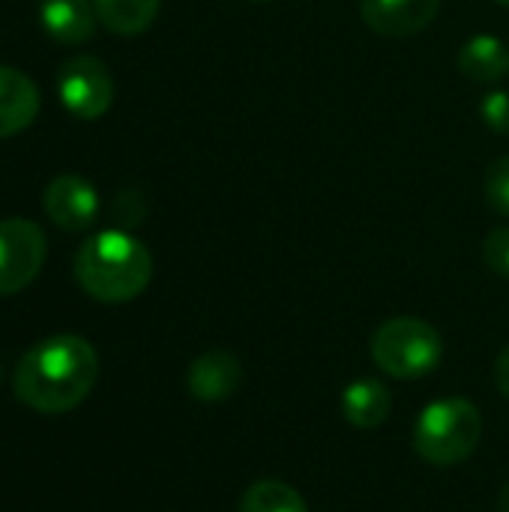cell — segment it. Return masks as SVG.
Returning <instances> with one entry per match:
<instances>
[{"label": "cell", "mask_w": 509, "mask_h": 512, "mask_svg": "<svg viewBox=\"0 0 509 512\" xmlns=\"http://www.w3.org/2000/svg\"><path fill=\"white\" fill-rule=\"evenodd\" d=\"M240 384H243V363L231 351H222V348H213L195 357L186 375L189 396L204 405L231 399L240 390Z\"/></svg>", "instance_id": "9c48e42d"}, {"label": "cell", "mask_w": 509, "mask_h": 512, "mask_svg": "<svg viewBox=\"0 0 509 512\" xmlns=\"http://www.w3.org/2000/svg\"><path fill=\"white\" fill-rule=\"evenodd\" d=\"M39 21L51 39L66 45H81L96 30V9L93 0H42Z\"/></svg>", "instance_id": "8fae6325"}, {"label": "cell", "mask_w": 509, "mask_h": 512, "mask_svg": "<svg viewBox=\"0 0 509 512\" xmlns=\"http://www.w3.org/2000/svg\"><path fill=\"white\" fill-rule=\"evenodd\" d=\"M45 234L30 219H0V294L24 291L45 264Z\"/></svg>", "instance_id": "8992f818"}, {"label": "cell", "mask_w": 509, "mask_h": 512, "mask_svg": "<svg viewBox=\"0 0 509 512\" xmlns=\"http://www.w3.org/2000/svg\"><path fill=\"white\" fill-rule=\"evenodd\" d=\"M480 117L492 132H509V93L507 90H492L480 102Z\"/></svg>", "instance_id": "ac0fdd59"}, {"label": "cell", "mask_w": 509, "mask_h": 512, "mask_svg": "<svg viewBox=\"0 0 509 512\" xmlns=\"http://www.w3.org/2000/svg\"><path fill=\"white\" fill-rule=\"evenodd\" d=\"M240 512H309V507L294 486L282 480H258L243 492Z\"/></svg>", "instance_id": "9a60e30c"}, {"label": "cell", "mask_w": 509, "mask_h": 512, "mask_svg": "<svg viewBox=\"0 0 509 512\" xmlns=\"http://www.w3.org/2000/svg\"><path fill=\"white\" fill-rule=\"evenodd\" d=\"M39 114V90L36 84L12 69L0 66V138H12L24 132Z\"/></svg>", "instance_id": "30bf717a"}, {"label": "cell", "mask_w": 509, "mask_h": 512, "mask_svg": "<svg viewBox=\"0 0 509 512\" xmlns=\"http://www.w3.org/2000/svg\"><path fill=\"white\" fill-rule=\"evenodd\" d=\"M495 3H501V6H509V0H495Z\"/></svg>", "instance_id": "7402d4cb"}, {"label": "cell", "mask_w": 509, "mask_h": 512, "mask_svg": "<svg viewBox=\"0 0 509 512\" xmlns=\"http://www.w3.org/2000/svg\"><path fill=\"white\" fill-rule=\"evenodd\" d=\"M495 384H498L501 396H507L509 399V345L501 351V357H498V363H495Z\"/></svg>", "instance_id": "ffe728a7"}, {"label": "cell", "mask_w": 509, "mask_h": 512, "mask_svg": "<svg viewBox=\"0 0 509 512\" xmlns=\"http://www.w3.org/2000/svg\"><path fill=\"white\" fill-rule=\"evenodd\" d=\"M459 72L477 84H498L509 72V45L501 36L477 33L459 51Z\"/></svg>", "instance_id": "4fadbf2b"}, {"label": "cell", "mask_w": 509, "mask_h": 512, "mask_svg": "<svg viewBox=\"0 0 509 512\" xmlns=\"http://www.w3.org/2000/svg\"><path fill=\"white\" fill-rule=\"evenodd\" d=\"M393 411V396L378 378H357L342 393V417L354 429H378Z\"/></svg>", "instance_id": "7c38bea8"}, {"label": "cell", "mask_w": 509, "mask_h": 512, "mask_svg": "<svg viewBox=\"0 0 509 512\" xmlns=\"http://www.w3.org/2000/svg\"><path fill=\"white\" fill-rule=\"evenodd\" d=\"M369 351L375 366L390 378L417 381L438 369L444 357V339L429 321L399 315L375 330Z\"/></svg>", "instance_id": "277c9868"}, {"label": "cell", "mask_w": 509, "mask_h": 512, "mask_svg": "<svg viewBox=\"0 0 509 512\" xmlns=\"http://www.w3.org/2000/svg\"><path fill=\"white\" fill-rule=\"evenodd\" d=\"M0 378H3V366H0Z\"/></svg>", "instance_id": "603a6c76"}, {"label": "cell", "mask_w": 509, "mask_h": 512, "mask_svg": "<svg viewBox=\"0 0 509 512\" xmlns=\"http://www.w3.org/2000/svg\"><path fill=\"white\" fill-rule=\"evenodd\" d=\"M483 261L489 264L492 273L509 279V228H495L486 240H483Z\"/></svg>", "instance_id": "e0dca14e"}, {"label": "cell", "mask_w": 509, "mask_h": 512, "mask_svg": "<svg viewBox=\"0 0 509 512\" xmlns=\"http://www.w3.org/2000/svg\"><path fill=\"white\" fill-rule=\"evenodd\" d=\"M498 512H509V483L501 489V495H498Z\"/></svg>", "instance_id": "44dd1931"}, {"label": "cell", "mask_w": 509, "mask_h": 512, "mask_svg": "<svg viewBox=\"0 0 509 512\" xmlns=\"http://www.w3.org/2000/svg\"><path fill=\"white\" fill-rule=\"evenodd\" d=\"M42 201H45L48 219L57 228L72 231V234L90 228L99 216V195H96L93 183H87L78 174H63V177L51 180Z\"/></svg>", "instance_id": "52a82bcc"}, {"label": "cell", "mask_w": 509, "mask_h": 512, "mask_svg": "<svg viewBox=\"0 0 509 512\" xmlns=\"http://www.w3.org/2000/svg\"><path fill=\"white\" fill-rule=\"evenodd\" d=\"M75 279L99 303L135 300L153 276L150 249L123 228H108L81 243L75 255Z\"/></svg>", "instance_id": "7a4b0ae2"}, {"label": "cell", "mask_w": 509, "mask_h": 512, "mask_svg": "<svg viewBox=\"0 0 509 512\" xmlns=\"http://www.w3.org/2000/svg\"><path fill=\"white\" fill-rule=\"evenodd\" d=\"M441 9V0H363L360 15L369 30L390 39L423 33Z\"/></svg>", "instance_id": "ba28073f"}, {"label": "cell", "mask_w": 509, "mask_h": 512, "mask_svg": "<svg viewBox=\"0 0 509 512\" xmlns=\"http://www.w3.org/2000/svg\"><path fill=\"white\" fill-rule=\"evenodd\" d=\"M483 438V417L474 402L447 396L423 408L414 426V450L435 468L465 462Z\"/></svg>", "instance_id": "3957f363"}, {"label": "cell", "mask_w": 509, "mask_h": 512, "mask_svg": "<svg viewBox=\"0 0 509 512\" xmlns=\"http://www.w3.org/2000/svg\"><path fill=\"white\" fill-rule=\"evenodd\" d=\"M162 0H93L99 24L117 36H138L153 27Z\"/></svg>", "instance_id": "5bb4252c"}, {"label": "cell", "mask_w": 509, "mask_h": 512, "mask_svg": "<svg viewBox=\"0 0 509 512\" xmlns=\"http://www.w3.org/2000/svg\"><path fill=\"white\" fill-rule=\"evenodd\" d=\"M114 213H117V219H120L123 225L141 222V216H144V201H141V195L132 192V189L120 192L117 201H114Z\"/></svg>", "instance_id": "d6986e66"}, {"label": "cell", "mask_w": 509, "mask_h": 512, "mask_svg": "<svg viewBox=\"0 0 509 512\" xmlns=\"http://www.w3.org/2000/svg\"><path fill=\"white\" fill-rule=\"evenodd\" d=\"M255 3H264V0H255Z\"/></svg>", "instance_id": "cb8c5ba5"}, {"label": "cell", "mask_w": 509, "mask_h": 512, "mask_svg": "<svg viewBox=\"0 0 509 512\" xmlns=\"http://www.w3.org/2000/svg\"><path fill=\"white\" fill-rule=\"evenodd\" d=\"M99 357L81 336L60 333L33 345L15 369V396L39 414H66L96 387Z\"/></svg>", "instance_id": "6da1fadb"}, {"label": "cell", "mask_w": 509, "mask_h": 512, "mask_svg": "<svg viewBox=\"0 0 509 512\" xmlns=\"http://www.w3.org/2000/svg\"><path fill=\"white\" fill-rule=\"evenodd\" d=\"M483 189H486V201L492 204V210L509 216V156H501L489 165Z\"/></svg>", "instance_id": "2e32d148"}, {"label": "cell", "mask_w": 509, "mask_h": 512, "mask_svg": "<svg viewBox=\"0 0 509 512\" xmlns=\"http://www.w3.org/2000/svg\"><path fill=\"white\" fill-rule=\"evenodd\" d=\"M57 93L66 111L78 120H99L114 102L111 69L90 54L69 57L57 72Z\"/></svg>", "instance_id": "5b68a950"}]
</instances>
